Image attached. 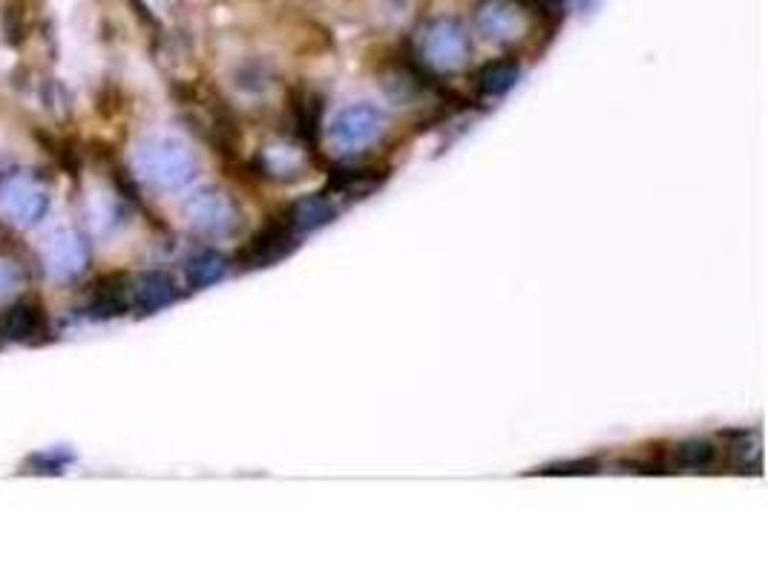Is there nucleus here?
Listing matches in <instances>:
<instances>
[{"label": "nucleus", "instance_id": "nucleus-1", "mask_svg": "<svg viewBox=\"0 0 768 575\" xmlns=\"http://www.w3.org/2000/svg\"><path fill=\"white\" fill-rule=\"evenodd\" d=\"M138 170L153 188L159 190H182L196 179V159L182 142L173 138H150L138 147L136 153Z\"/></svg>", "mask_w": 768, "mask_h": 575}, {"label": "nucleus", "instance_id": "nucleus-13", "mask_svg": "<svg viewBox=\"0 0 768 575\" xmlns=\"http://www.w3.org/2000/svg\"><path fill=\"white\" fill-rule=\"evenodd\" d=\"M46 328V314L41 303L23 300V303L12 305L0 319V331L7 334L9 340H32L35 334Z\"/></svg>", "mask_w": 768, "mask_h": 575}, {"label": "nucleus", "instance_id": "nucleus-7", "mask_svg": "<svg viewBox=\"0 0 768 575\" xmlns=\"http://www.w3.org/2000/svg\"><path fill=\"white\" fill-rule=\"evenodd\" d=\"M0 207L18 225H35L49 207V196L30 176H9L0 188Z\"/></svg>", "mask_w": 768, "mask_h": 575}, {"label": "nucleus", "instance_id": "nucleus-9", "mask_svg": "<svg viewBox=\"0 0 768 575\" xmlns=\"http://www.w3.org/2000/svg\"><path fill=\"white\" fill-rule=\"evenodd\" d=\"M716 461H720V449L705 438H688L679 440L670 447V452L654 463L656 472H705L714 470Z\"/></svg>", "mask_w": 768, "mask_h": 575}, {"label": "nucleus", "instance_id": "nucleus-18", "mask_svg": "<svg viewBox=\"0 0 768 575\" xmlns=\"http://www.w3.org/2000/svg\"><path fill=\"white\" fill-rule=\"evenodd\" d=\"M596 470H599V461H585V458H578V461H562V463H553V466H544L541 475H594Z\"/></svg>", "mask_w": 768, "mask_h": 575}, {"label": "nucleus", "instance_id": "nucleus-11", "mask_svg": "<svg viewBox=\"0 0 768 575\" xmlns=\"http://www.w3.org/2000/svg\"><path fill=\"white\" fill-rule=\"evenodd\" d=\"M176 296H179L176 282L161 271L142 273L136 282H129V303L145 311V314L165 308V305L173 303Z\"/></svg>", "mask_w": 768, "mask_h": 575}, {"label": "nucleus", "instance_id": "nucleus-15", "mask_svg": "<svg viewBox=\"0 0 768 575\" xmlns=\"http://www.w3.org/2000/svg\"><path fill=\"white\" fill-rule=\"evenodd\" d=\"M383 179H386V173L374 170V167H340V170H335L331 179H328V190H331V193H340V196L363 199L365 193L381 188Z\"/></svg>", "mask_w": 768, "mask_h": 575}, {"label": "nucleus", "instance_id": "nucleus-17", "mask_svg": "<svg viewBox=\"0 0 768 575\" xmlns=\"http://www.w3.org/2000/svg\"><path fill=\"white\" fill-rule=\"evenodd\" d=\"M225 271H228V262L219 257V253H199L196 259H191V266H188V280H191L193 288H207L214 285V282H219L222 277H225Z\"/></svg>", "mask_w": 768, "mask_h": 575}, {"label": "nucleus", "instance_id": "nucleus-6", "mask_svg": "<svg viewBox=\"0 0 768 575\" xmlns=\"http://www.w3.org/2000/svg\"><path fill=\"white\" fill-rule=\"evenodd\" d=\"M475 30L489 44H512L527 32V12L512 0H487L475 12Z\"/></svg>", "mask_w": 768, "mask_h": 575}, {"label": "nucleus", "instance_id": "nucleus-19", "mask_svg": "<svg viewBox=\"0 0 768 575\" xmlns=\"http://www.w3.org/2000/svg\"><path fill=\"white\" fill-rule=\"evenodd\" d=\"M599 0H581V9H594Z\"/></svg>", "mask_w": 768, "mask_h": 575}, {"label": "nucleus", "instance_id": "nucleus-2", "mask_svg": "<svg viewBox=\"0 0 768 575\" xmlns=\"http://www.w3.org/2000/svg\"><path fill=\"white\" fill-rule=\"evenodd\" d=\"M472 44L470 35L455 18H434L420 32V58L427 72H438V76H449L464 69L470 61Z\"/></svg>", "mask_w": 768, "mask_h": 575}, {"label": "nucleus", "instance_id": "nucleus-20", "mask_svg": "<svg viewBox=\"0 0 768 575\" xmlns=\"http://www.w3.org/2000/svg\"><path fill=\"white\" fill-rule=\"evenodd\" d=\"M547 3H553V7H564V3H571V0H547Z\"/></svg>", "mask_w": 768, "mask_h": 575}, {"label": "nucleus", "instance_id": "nucleus-4", "mask_svg": "<svg viewBox=\"0 0 768 575\" xmlns=\"http://www.w3.org/2000/svg\"><path fill=\"white\" fill-rule=\"evenodd\" d=\"M386 129V113L374 104H351L346 106L331 124V138L337 147L349 153H360L372 147Z\"/></svg>", "mask_w": 768, "mask_h": 575}, {"label": "nucleus", "instance_id": "nucleus-3", "mask_svg": "<svg viewBox=\"0 0 768 575\" xmlns=\"http://www.w3.org/2000/svg\"><path fill=\"white\" fill-rule=\"evenodd\" d=\"M188 213V222H191L193 230L205 236H234L242 225V213L236 207V202L219 190H202L196 196L188 199L184 205Z\"/></svg>", "mask_w": 768, "mask_h": 575}, {"label": "nucleus", "instance_id": "nucleus-8", "mask_svg": "<svg viewBox=\"0 0 768 575\" xmlns=\"http://www.w3.org/2000/svg\"><path fill=\"white\" fill-rule=\"evenodd\" d=\"M44 257L49 259V271L55 277L69 280V277L84 273V268L90 266V245L76 230H55L46 243Z\"/></svg>", "mask_w": 768, "mask_h": 575}, {"label": "nucleus", "instance_id": "nucleus-14", "mask_svg": "<svg viewBox=\"0 0 768 575\" xmlns=\"http://www.w3.org/2000/svg\"><path fill=\"white\" fill-rule=\"evenodd\" d=\"M518 78H521V64L516 58H498L481 67L475 87L484 99H501L516 87Z\"/></svg>", "mask_w": 768, "mask_h": 575}, {"label": "nucleus", "instance_id": "nucleus-5", "mask_svg": "<svg viewBox=\"0 0 768 575\" xmlns=\"http://www.w3.org/2000/svg\"><path fill=\"white\" fill-rule=\"evenodd\" d=\"M297 234L291 230V225L285 222V216H282L280 222H268L262 230H257V234L248 239V245H245L242 250H239V257H236V262L242 268H268L274 266V262H280V259L291 257L294 250H297Z\"/></svg>", "mask_w": 768, "mask_h": 575}, {"label": "nucleus", "instance_id": "nucleus-10", "mask_svg": "<svg viewBox=\"0 0 768 575\" xmlns=\"http://www.w3.org/2000/svg\"><path fill=\"white\" fill-rule=\"evenodd\" d=\"M282 216H285V222H289L291 230L297 236L314 234V230L326 227L328 222H335L337 207L326 193H314V196H303L297 199V202H291Z\"/></svg>", "mask_w": 768, "mask_h": 575}, {"label": "nucleus", "instance_id": "nucleus-12", "mask_svg": "<svg viewBox=\"0 0 768 575\" xmlns=\"http://www.w3.org/2000/svg\"><path fill=\"white\" fill-rule=\"evenodd\" d=\"M320 115H323V99L312 90H297L291 95V119H294V133L303 138V144L317 147V136H320Z\"/></svg>", "mask_w": 768, "mask_h": 575}, {"label": "nucleus", "instance_id": "nucleus-16", "mask_svg": "<svg viewBox=\"0 0 768 575\" xmlns=\"http://www.w3.org/2000/svg\"><path fill=\"white\" fill-rule=\"evenodd\" d=\"M129 305V280L122 273H113V277H104V280L95 285L90 300V314L92 317H115L122 314Z\"/></svg>", "mask_w": 768, "mask_h": 575}]
</instances>
